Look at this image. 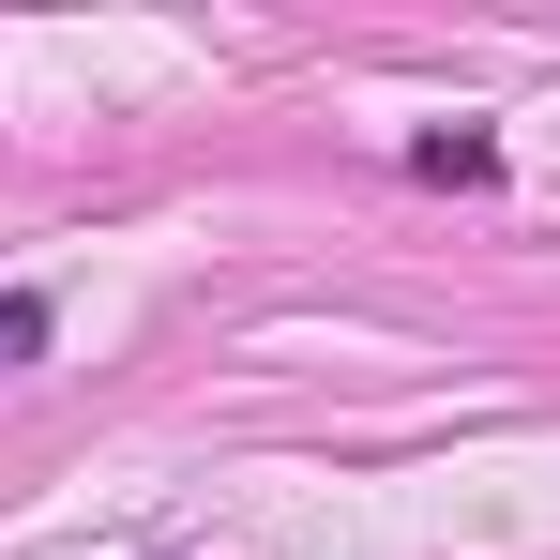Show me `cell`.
<instances>
[{
  "instance_id": "obj_2",
  "label": "cell",
  "mask_w": 560,
  "mask_h": 560,
  "mask_svg": "<svg viewBox=\"0 0 560 560\" xmlns=\"http://www.w3.org/2000/svg\"><path fill=\"white\" fill-rule=\"evenodd\" d=\"M46 334H61V303H46V288H0V378L46 364Z\"/></svg>"
},
{
  "instance_id": "obj_1",
  "label": "cell",
  "mask_w": 560,
  "mask_h": 560,
  "mask_svg": "<svg viewBox=\"0 0 560 560\" xmlns=\"http://www.w3.org/2000/svg\"><path fill=\"white\" fill-rule=\"evenodd\" d=\"M409 167H424V183H500V137H469V121H440V137H409Z\"/></svg>"
}]
</instances>
